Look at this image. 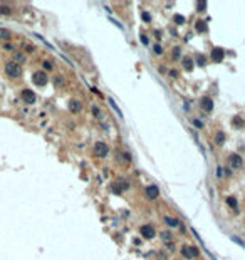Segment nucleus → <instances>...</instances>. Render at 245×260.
<instances>
[{
    "label": "nucleus",
    "mask_w": 245,
    "mask_h": 260,
    "mask_svg": "<svg viewBox=\"0 0 245 260\" xmlns=\"http://www.w3.org/2000/svg\"><path fill=\"white\" fill-rule=\"evenodd\" d=\"M126 188H128V183L124 181V178H119V181L111 185V190H113V193H116V195L123 193V190H126Z\"/></svg>",
    "instance_id": "423d86ee"
},
{
    "label": "nucleus",
    "mask_w": 245,
    "mask_h": 260,
    "mask_svg": "<svg viewBox=\"0 0 245 260\" xmlns=\"http://www.w3.org/2000/svg\"><path fill=\"white\" fill-rule=\"evenodd\" d=\"M193 124H195L196 128H202V126H203V124H202V121H198V119H195V121H193Z\"/></svg>",
    "instance_id": "f704fd0d"
},
{
    "label": "nucleus",
    "mask_w": 245,
    "mask_h": 260,
    "mask_svg": "<svg viewBox=\"0 0 245 260\" xmlns=\"http://www.w3.org/2000/svg\"><path fill=\"white\" fill-rule=\"evenodd\" d=\"M165 222H166V225H170V227H178V225H180V222H178L176 218H171V217H165Z\"/></svg>",
    "instance_id": "f3484780"
},
{
    "label": "nucleus",
    "mask_w": 245,
    "mask_h": 260,
    "mask_svg": "<svg viewBox=\"0 0 245 260\" xmlns=\"http://www.w3.org/2000/svg\"><path fill=\"white\" fill-rule=\"evenodd\" d=\"M10 14H12L10 5H0V15H10Z\"/></svg>",
    "instance_id": "2eb2a0df"
},
{
    "label": "nucleus",
    "mask_w": 245,
    "mask_h": 260,
    "mask_svg": "<svg viewBox=\"0 0 245 260\" xmlns=\"http://www.w3.org/2000/svg\"><path fill=\"white\" fill-rule=\"evenodd\" d=\"M232 240H233V242H237V243H240V245H245L244 242L240 240V238H237V237H233V238H232Z\"/></svg>",
    "instance_id": "e433bc0d"
},
{
    "label": "nucleus",
    "mask_w": 245,
    "mask_h": 260,
    "mask_svg": "<svg viewBox=\"0 0 245 260\" xmlns=\"http://www.w3.org/2000/svg\"><path fill=\"white\" fill-rule=\"evenodd\" d=\"M94 153H96V156H99V158H104V156H108V153H109L108 145H106V143H102V141L94 143Z\"/></svg>",
    "instance_id": "f03ea898"
},
{
    "label": "nucleus",
    "mask_w": 245,
    "mask_h": 260,
    "mask_svg": "<svg viewBox=\"0 0 245 260\" xmlns=\"http://www.w3.org/2000/svg\"><path fill=\"white\" fill-rule=\"evenodd\" d=\"M14 57H15V60H14V62H17V64H20V62H25V56H24V54L15 52V54H14Z\"/></svg>",
    "instance_id": "6ab92c4d"
},
{
    "label": "nucleus",
    "mask_w": 245,
    "mask_h": 260,
    "mask_svg": "<svg viewBox=\"0 0 245 260\" xmlns=\"http://www.w3.org/2000/svg\"><path fill=\"white\" fill-rule=\"evenodd\" d=\"M10 37H12V34H10L9 30H5V29L0 30V39H10Z\"/></svg>",
    "instance_id": "412c9836"
},
{
    "label": "nucleus",
    "mask_w": 245,
    "mask_h": 260,
    "mask_svg": "<svg viewBox=\"0 0 245 260\" xmlns=\"http://www.w3.org/2000/svg\"><path fill=\"white\" fill-rule=\"evenodd\" d=\"M3 47L7 49V50H12V49H14V45H12V44H10V42H7V44H5V45H3Z\"/></svg>",
    "instance_id": "c9c22d12"
},
{
    "label": "nucleus",
    "mask_w": 245,
    "mask_h": 260,
    "mask_svg": "<svg viewBox=\"0 0 245 260\" xmlns=\"http://www.w3.org/2000/svg\"><path fill=\"white\" fill-rule=\"evenodd\" d=\"M22 99H24L27 104H34V103H35V94H34L30 89H24V91H22Z\"/></svg>",
    "instance_id": "6e6552de"
},
{
    "label": "nucleus",
    "mask_w": 245,
    "mask_h": 260,
    "mask_svg": "<svg viewBox=\"0 0 245 260\" xmlns=\"http://www.w3.org/2000/svg\"><path fill=\"white\" fill-rule=\"evenodd\" d=\"M232 124L235 126V128H244V119H242V117H240V116H235V117H233V119H232Z\"/></svg>",
    "instance_id": "ddd939ff"
},
{
    "label": "nucleus",
    "mask_w": 245,
    "mask_h": 260,
    "mask_svg": "<svg viewBox=\"0 0 245 260\" xmlns=\"http://www.w3.org/2000/svg\"><path fill=\"white\" fill-rule=\"evenodd\" d=\"M175 22H176V24H183V22H185L183 15H175Z\"/></svg>",
    "instance_id": "bb28decb"
},
{
    "label": "nucleus",
    "mask_w": 245,
    "mask_h": 260,
    "mask_svg": "<svg viewBox=\"0 0 245 260\" xmlns=\"http://www.w3.org/2000/svg\"><path fill=\"white\" fill-rule=\"evenodd\" d=\"M215 143L216 145H223V143H225V133H222V131L216 133L215 134Z\"/></svg>",
    "instance_id": "4468645a"
},
{
    "label": "nucleus",
    "mask_w": 245,
    "mask_h": 260,
    "mask_svg": "<svg viewBox=\"0 0 245 260\" xmlns=\"http://www.w3.org/2000/svg\"><path fill=\"white\" fill-rule=\"evenodd\" d=\"M170 76H171V77H176V71H170Z\"/></svg>",
    "instance_id": "58836bf2"
},
{
    "label": "nucleus",
    "mask_w": 245,
    "mask_h": 260,
    "mask_svg": "<svg viewBox=\"0 0 245 260\" xmlns=\"http://www.w3.org/2000/svg\"><path fill=\"white\" fill-rule=\"evenodd\" d=\"M82 109V106H81V103H79L77 99H71L69 101V111L71 113H79Z\"/></svg>",
    "instance_id": "9b49d317"
},
{
    "label": "nucleus",
    "mask_w": 245,
    "mask_h": 260,
    "mask_svg": "<svg viewBox=\"0 0 245 260\" xmlns=\"http://www.w3.org/2000/svg\"><path fill=\"white\" fill-rule=\"evenodd\" d=\"M163 240H171V233H170V231H165V233H163Z\"/></svg>",
    "instance_id": "c756f323"
},
{
    "label": "nucleus",
    "mask_w": 245,
    "mask_h": 260,
    "mask_svg": "<svg viewBox=\"0 0 245 260\" xmlns=\"http://www.w3.org/2000/svg\"><path fill=\"white\" fill-rule=\"evenodd\" d=\"M54 82H56L57 86H62V79H60V77H56V79H54Z\"/></svg>",
    "instance_id": "72a5a7b5"
},
{
    "label": "nucleus",
    "mask_w": 245,
    "mask_h": 260,
    "mask_svg": "<svg viewBox=\"0 0 245 260\" xmlns=\"http://www.w3.org/2000/svg\"><path fill=\"white\" fill-rule=\"evenodd\" d=\"M145 193H146V196L149 198V200H155V198H158V196H159V190H158V186H155V185L146 186Z\"/></svg>",
    "instance_id": "0eeeda50"
},
{
    "label": "nucleus",
    "mask_w": 245,
    "mask_h": 260,
    "mask_svg": "<svg viewBox=\"0 0 245 260\" xmlns=\"http://www.w3.org/2000/svg\"><path fill=\"white\" fill-rule=\"evenodd\" d=\"M228 166H230V168H242V166H244V160L235 153L230 154V156H228Z\"/></svg>",
    "instance_id": "20e7f679"
},
{
    "label": "nucleus",
    "mask_w": 245,
    "mask_h": 260,
    "mask_svg": "<svg viewBox=\"0 0 245 260\" xmlns=\"http://www.w3.org/2000/svg\"><path fill=\"white\" fill-rule=\"evenodd\" d=\"M190 252H191V255H193V257H198V255H200V252H198L196 247H190Z\"/></svg>",
    "instance_id": "a878e982"
},
{
    "label": "nucleus",
    "mask_w": 245,
    "mask_h": 260,
    "mask_svg": "<svg viewBox=\"0 0 245 260\" xmlns=\"http://www.w3.org/2000/svg\"><path fill=\"white\" fill-rule=\"evenodd\" d=\"M143 20H145V22H149V20H151V17H149L148 12H143Z\"/></svg>",
    "instance_id": "7c9ffc66"
},
{
    "label": "nucleus",
    "mask_w": 245,
    "mask_h": 260,
    "mask_svg": "<svg viewBox=\"0 0 245 260\" xmlns=\"http://www.w3.org/2000/svg\"><path fill=\"white\" fill-rule=\"evenodd\" d=\"M34 82H35L37 86H45V84L49 82V77H47V74H45L44 71H39V72L34 74Z\"/></svg>",
    "instance_id": "7ed1b4c3"
},
{
    "label": "nucleus",
    "mask_w": 245,
    "mask_h": 260,
    "mask_svg": "<svg viewBox=\"0 0 245 260\" xmlns=\"http://www.w3.org/2000/svg\"><path fill=\"white\" fill-rule=\"evenodd\" d=\"M44 67L47 69V71H50V69H52V64H50L49 60H45V62H44Z\"/></svg>",
    "instance_id": "473e14b6"
},
{
    "label": "nucleus",
    "mask_w": 245,
    "mask_h": 260,
    "mask_svg": "<svg viewBox=\"0 0 245 260\" xmlns=\"http://www.w3.org/2000/svg\"><path fill=\"white\" fill-rule=\"evenodd\" d=\"M108 103H109V104H111V106H113V109H114V111H116V113H118L119 116H123V114H121V111H119V107L116 106V103H114L113 99H108Z\"/></svg>",
    "instance_id": "5701e85b"
},
{
    "label": "nucleus",
    "mask_w": 245,
    "mask_h": 260,
    "mask_svg": "<svg viewBox=\"0 0 245 260\" xmlns=\"http://www.w3.org/2000/svg\"><path fill=\"white\" fill-rule=\"evenodd\" d=\"M155 52H156V54H161V52H163V47H161V45H159V44H155Z\"/></svg>",
    "instance_id": "cd10ccee"
},
{
    "label": "nucleus",
    "mask_w": 245,
    "mask_h": 260,
    "mask_svg": "<svg viewBox=\"0 0 245 260\" xmlns=\"http://www.w3.org/2000/svg\"><path fill=\"white\" fill-rule=\"evenodd\" d=\"M139 39H141V42H143L145 45H148V37H146V35H143V34H141V35H139Z\"/></svg>",
    "instance_id": "2f4dec72"
},
{
    "label": "nucleus",
    "mask_w": 245,
    "mask_h": 260,
    "mask_svg": "<svg viewBox=\"0 0 245 260\" xmlns=\"http://www.w3.org/2000/svg\"><path fill=\"white\" fill-rule=\"evenodd\" d=\"M91 111H92V114L96 116V117H99V116H101V111H99L98 106H92V107H91Z\"/></svg>",
    "instance_id": "b1692460"
},
{
    "label": "nucleus",
    "mask_w": 245,
    "mask_h": 260,
    "mask_svg": "<svg viewBox=\"0 0 245 260\" xmlns=\"http://www.w3.org/2000/svg\"><path fill=\"white\" fill-rule=\"evenodd\" d=\"M196 62H198L200 66H203V64H205V57H203V56H198V57H196Z\"/></svg>",
    "instance_id": "c85d7f7f"
},
{
    "label": "nucleus",
    "mask_w": 245,
    "mask_h": 260,
    "mask_svg": "<svg viewBox=\"0 0 245 260\" xmlns=\"http://www.w3.org/2000/svg\"><path fill=\"white\" fill-rule=\"evenodd\" d=\"M195 29L196 32H206V22L205 20H198L195 24Z\"/></svg>",
    "instance_id": "f8f14e48"
},
{
    "label": "nucleus",
    "mask_w": 245,
    "mask_h": 260,
    "mask_svg": "<svg viewBox=\"0 0 245 260\" xmlns=\"http://www.w3.org/2000/svg\"><path fill=\"white\" fill-rule=\"evenodd\" d=\"M223 56H225V52H223V49L220 47H215L212 50V59L215 60V62H220V60H223Z\"/></svg>",
    "instance_id": "9d476101"
},
{
    "label": "nucleus",
    "mask_w": 245,
    "mask_h": 260,
    "mask_svg": "<svg viewBox=\"0 0 245 260\" xmlns=\"http://www.w3.org/2000/svg\"><path fill=\"white\" fill-rule=\"evenodd\" d=\"M171 54H173V59H175V60H178V59H180V54H181V50H180V47H175V49H173V52H171Z\"/></svg>",
    "instance_id": "4be33fe9"
},
{
    "label": "nucleus",
    "mask_w": 245,
    "mask_h": 260,
    "mask_svg": "<svg viewBox=\"0 0 245 260\" xmlns=\"http://www.w3.org/2000/svg\"><path fill=\"white\" fill-rule=\"evenodd\" d=\"M183 67H185L186 71H191V69H193V60L190 57H185L183 59Z\"/></svg>",
    "instance_id": "dca6fc26"
},
{
    "label": "nucleus",
    "mask_w": 245,
    "mask_h": 260,
    "mask_svg": "<svg viewBox=\"0 0 245 260\" xmlns=\"http://www.w3.org/2000/svg\"><path fill=\"white\" fill-rule=\"evenodd\" d=\"M227 205L232 206V208H237V198L235 196H228V198H227Z\"/></svg>",
    "instance_id": "aec40b11"
},
{
    "label": "nucleus",
    "mask_w": 245,
    "mask_h": 260,
    "mask_svg": "<svg viewBox=\"0 0 245 260\" xmlns=\"http://www.w3.org/2000/svg\"><path fill=\"white\" fill-rule=\"evenodd\" d=\"M200 106H202V109H203V111L210 113V111L213 109V101H212L210 97H202V101H200Z\"/></svg>",
    "instance_id": "1a4fd4ad"
},
{
    "label": "nucleus",
    "mask_w": 245,
    "mask_h": 260,
    "mask_svg": "<svg viewBox=\"0 0 245 260\" xmlns=\"http://www.w3.org/2000/svg\"><path fill=\"white\" fill-rule=\"evenodd\" d=\"M196 5H198V7H196V9L200 10V12H203V10L206 9V2H198V3H196Z\"/></svg>",
    "instance_id": "393cba45"
},
{
    "label": "nucleus",
    "mask_w": 245,
    "mask_h": 260,
    "mask_svg": "<svg viewBox=\"0 0 245 260\" xmlns=\"http://www.w3.org/2000/svg\"><path fill=\"white\" fill-rule=\"evenodd\" d=\"M216 174H218V176H222V174H223V170H222V168H218V170H216Z\"/></svg>",
    "instance_id": "4c0bfd02"
},
{
    "label": "nucleus",
    "mask_w": 245,
    "mask_h": 260,
    "mask_svg": "<svg viewBox=\"0 0 245 260\" xmlns=\"http://www.w3.org/2000/svg\"><path fill=\"white\" fill-rule=\"evenodd\" d=\"M139 233H141V237H143V238H148V240H149V238H153V237H155V233H156V231H155V228H153L151 225H143V227L139 228Z\"/></svg>",
    "instance_id": "39448f33"
},
{
    "label": "nucleus",
    "mask_w": 245,
    "mask_h": 260,
    "mask_svg": "<svg viewBox=\"0 0 245 260\" xmlns=\"http://www.w3.org/2000/svg\"><path fill=\"white\" fill-rule=\"evenodd\" d=\"M5 72H7V76L9 77H20L22 76V66L17 64V62H14V60H10L5 64Z\"/></svg>",
    "instance_id": "f257e3e1"
},
{
    "label": "nucleus",
    "mask_w": 245,
    "mask_h": 260,
    "mask_svg": "<svg viewBox=\"0 0 245 260\" xmlns=\"http://www.w3.org/2000/svg\"><path fill=\"white\" fill-rule=\"evenodd\" d=\"M181 255L186 257V259H193V255H191V252H190V247H183V248H181Z\"/></svg>",
    "instance_id": "a211bd4d"
}]
</instances>
